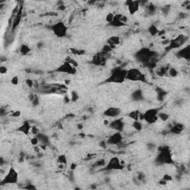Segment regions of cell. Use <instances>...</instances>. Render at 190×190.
<instances>
[{
	"label": "cell",
	"mask_w": 190,
	"mask_h": 190,
	"mask_svg": "<svg viewBox=\"0 0 190 190\" xmlns=\"http://www.w3.org/2000/svg\"><path fill=\"white\" fill-rule=\"evenodd\" d=\"M127 70L122 68H116L111 72L109 77L106 80V83L121 84L126 80Z\"/></svg>",
	"instance_id": "1"
},
{
	"label": "cell",
	"mask_w": 190,
	"mask_h": 190,
	"mask_svg": "<svg viewBox=\"0 0 190 190\" xmlns=\"http://www.w3.org/2000/svg\"><path fill=\"white\" fill-rule=\"evenodd\" d=\"M161 111V108H150L144 113L140 114V120H144L146 123L153 125L158 120V114Z\"/></svg>",
	"instance_id": "2"
},
{
	"label": "cell",
	"mask_w": 190,
	"mask_h": 190,
	"mask_svg": "<svg viewBox=\"0 0 190 190\" xmlns=\"http://www.w3.org/2000/svg\"><path fill=\"white\" fill-rule=\"evenodd\" d=\"M51 31L53 34L57 38H64L67 36L68 31V28L64 22L59 21L51 25Z\"/></svg>",
	"instance_id": "3"
},
{
	"label": "cell",
	"mask_w": 190,
	"mask_h": 190,
	"mask_svg": "<svg viewBox=\"0 0 190 190\" xmlns=\"http://www.w3.org/2000/svg\"><path fill=\"white\" fill-rule=\"evenodd\" d=\"M19 181V173L13 166H11L5 174V177L2 178L0 183L1 185H12L16 184Z\"/></svg>",
	"instance_id": "4"
},
{
	"label": "cell",
	"mask_w": 190,
	"mask_h": 190,
	"mask_svg": "<svg viewBox=\"0 0 190 190\" xmlns=\"http://www.w3.org/2000/svg\"><path fill=\"white\" fill-rule=\"evenodd\" d=\"M126 80L132 82H141L145 83L146 77L144 74L140 69L136 68H130L127 70V74H126Z\"/></svg>",
	"instance_id": "5"
},
{
	"label": "cell",
	"mask_w": 190,
	"mask_h": 190,
	"mask_svg": "<svg viewBox=\"0 0 190 190\" xmlns=\"http://www.w3.org/2000/svg\"><path fill=\"white\" fill-rule=\"evenodd\" d=\"M124 169V165L118 157H112L104 166L105 171H120Z\"/></svg>",
	"instance_id": "6"
},
{
	"label": "cell",
	"mask_w": 190,
	"mask_h": 190,
	"mask_svg": "<svg viewBox=\"0 0 190 190\" xmlns=\"http://www.w3.org/2000/svg\"><path fill=\"white\" fill-rule=\"evenodd\" d=\"M154 53L149 49H141L135 54V57L138 61L144 63H149L151 59H152Z\"/></svg>",
	"instance_id": "7"
},
{
	"label": "cell",
	"mask_w": 190,
	"mask_h": 190,
	"mask_svg": "<svg viewBox=\"0 0 190 190\" xmlns=\"http://www.w3.org/2000/svg\"><path fill=\"white\" fill-rule=\"evenodd\" d=\"M54 71L62 73V74H69V75H74L77 74V68L69 61H65L56 68Z\"/></svg>",
	"instance_id": "8"
},
{
	"label": "cell",
	"mask_w": 190,
	"mask_h": 190,
	"mask_svg": "<svg viewBox=\"0 0 190 190\" xmlns=\"http://www.w3.org/2000/svg\"><path fill=\"white\" fill-rule=\"evenodd\" d=\"M157 162L160 164H171L173 162L172 154L168 149H161L160 152L157 157Z\"/></svg>",
	"instance_id": "9"
},
{
	"label": "cell",
	"mask_w": 190,
	"mask_h": 190,
	"mask_svg": "<svg viewBox=\"0 0 190 190\" xmlns=\"http://www.w3.org/2000/svg\"><path fill=\"white\" fill-rule=\"evenodd\" d=\"M123 140V137L122 133L120 131H115L114 134H112L108 137L106 143L108 145L116 146L122 143Z\"/></svg>",
	"instance_id": "10"
},
{
	"label": "cell",
	"mask_w": 190,
	"mask_h": 190,
	"mask_svg": "<svg viewBox=\"0 0 190 190\" xmlns=\"http://www.w3.org/2000/svg\"><path fill=\"white\" fill-rule=\"evenodd\" d=\"M108 127L112 130H115V131L122 132L125 129V122L122 118L115 119L111 123H109Z\"/></svg>",
	"instance_id": "11"
},
{
	"label": "cell",
	"mask_w": 190,
	"mask_h": 190,
	"mask_svg": "<svg viewBox=\"0 0 190 190\" xmlns=\"http://www.w3.org/2000/svg\"><path fill=\"white\" fill-rule=\"evenodd\" d=\"M127 5L128 11H129L130 15H135L136 13H137L140 9V5L139 1H131L129 0L125 2Z\"/></svg>",
	"instance_id": "12"
},
{
	"label": "cell",
	"mask_w": 190,
	"mask_h": 190,
	"mask_svg": "<svg viewBox=\"0 0 190 190\" xmlns=\"http://www.w3.org/2000/svg\"><path fill=\"white\" fill-rule=\"evenodd\" d=\"M31 127H32V125H31L28 120H25L20 126L17 127L16 131L22 133V135H25V136H28L31 134Z\"/></svg>",
	"instance_id": "13"
},
{
	"label": "cell",
	"mask_w": 190,
	"mask_h": 190,
	"mask_svg": "<svg viewBox=\"0 0 190 190\" xmlns=\"http://www.w3.org/2000/svg\"><path fill=\"white\" fill-rule=\"evenodd\" d=\"M121 114V109L117 107H109L105 110L103 115L106 117L109 118H117Z\"/></svg>",
	"instance_id": "14"
},
{
	"label": "cell",
	"mask_w": 190,
	"mask_h": 190,
	"mask_svg": "<svg viewBox=\"0 0 190 190\" xmlns=\"http://www.w3.org/2000/svg\"><path fill=\"white\" fill-rule=\"evenodd\" d=\"M123 14H121V13H115L113 21L109 24L110 26L114 28H121L126 25L123 22Z\"/></svg>",
	"instance_id": "15"
},
{
	"label": "cell",
	"mask_w": 190,
	"mask_h": 190,
	"mask_svg": "<svg viewBox=\"0 0 190 190\" xmlns=\"http://www.w3.org/2000/svg\"><path fill=\"white\" fill-rule=\"evenodd\" d=\"M184 42V36L183 35H181V36H179L175 40H172L169 42V48L170 49H178V48H179L183 45Z\"/></svg>",
	"instance_id": "16"
},
{
	"label": "cell",
	"mask_w": 190,
	"mask_h": 190,
	"mask_svg": "<svg viewBox=\"0 0 190 190\" xmlns=\"http://www.w3.org/2000/svg\"><path fill=\"white\" fill-rule=\"evenodd\" d=\"M178 57L182 58V59H186L187 60L189 59L190 57V50H189V46H187L183 48V49H181V50L177 53Z\"/></svg>",
	"instance_id": "17"
},
{
	"label": "cell",
	"mask_w": 190,
	"mask_h": 190,
	"mask_svg": "<svg viewBox=\"0 0 190 190\" xmlns=\"http://www.w3.org/2000/svg\"><path fill=\"white\" fill-rule=\"evenodd\" d=\"M183 129H184V126L182 124H176L175 126H172L170 129V132L172 134H174V135H181L182 131H183Z\"/></svg>",
	"instance_id": "18"
},
{
	"label": "cell",
	"mask_w": 190,
	"mask_h": 190,
	"mask_svg": "<svg viewBox=\"0 0 190 190\" xmlns=\"http://www.w3.org/2000/svg\"><path fill=\"white\" fill-rule=\"evenodd\" d=\"M120 42V39L119 36H111V38L108 39V44L112 48V49H115V47L117 45H119Z\"/></svg>",
	"instance_id": "19"
},
{
	"label": "cell",
	"mask_w": 190,
	"mask_h": 190,
	"mask_svg": "<svg viewBox=\"0 0 190 190\" xmlns=\"http://www.w3.org/2000/svg\"><path fill=\"white\" fill-rule=\"evenodd\" d=\"M131 97H132L133 100L135 101L141 100L142 99L144 98V96H143V92L140 89L136 90V91H135V92L132 93V94H131Z\"/></svg>",
	"instance_id": "20"
},
{
	"label": "cell",
	"mask_w": 190,
	"mask_h": 190,
	"mask_svg": "<svg viewBox=\"0 0 190 190\" xmlns=\"http://www.w3.org/2000/svg\"><path fill=\"white\" fill-rule=\"evenodd\" d=\"M140 112L138 110H134L131 111V112H129L128 117L129 118H131V120H140Z\"/></svg>",
	"instance_id": "21"
},
{
	"label": "cell",
	"mask_w": 190,
	"mask_h": 190,
	"mask_svg": "<svg viewBox=\"0 0 190 190\" xmlns=\"http://www.w3.org/2000/svg\"><path fill=\"white\" fill-rule=\"evenodd\" d=\"M31 51V49L26 44L22 45L20 48V52L22 55H28Z\"/></svg>",
	"instance_id": "22"
},
{
	"label": "cell",
	"mask_w": 190,
	"mask_h": 190,
	"mask_svg": "<svg viewBox=\"0 0 190 190\" xmlns=\"http://www.w3.org/2000/svg\"><path fill=\"white\" fill-rule=\"evenodd\" d=\"M148 31H149L151 36H155V35H157V34L159 33V30H158V27H157L154 24H152V25L149 26V28H148Z\"/></svg>",
	"instance_id": "23"
},
{
	"label": "cell",
	"mask_w": 190,
	"mask_h": 190,
	"mask_svg": "<svg viewBox=\"0 0 190 190\" xmlns=\"http://www.w3.org/2000/svg\"><path fill=\"white\" fill-rule=\"evenodd\" d=\"M132 126L135 130H136V131H142V129H143V128H144V126H143V124H142V123L140 120H135V121H133Z\"/></svg>",
	"instance_id": "24"
},
{
	"label": "cell",
	"mask_w": 190,
	"mask_h": 190,
	"mask_svg": "<svg viewBox=\"0 0 190 190\" xmlns=\"http://www.w3.org/2000/svg\"><path fill=\"white\" fill-rule=\"evenodd\" d=\"M169 115L166 112H163V111H160L158 114V120H162L163 122H166L167 120H169Z\"/></svg>",
	"instance_id": "25"
},
{
	"label": "cell",
	"mask_w": 190,
	"mask_h": 190,
	"mask_svg": "<svg viewBox=\"0 0 190 190\" xmlns=\"http://www.w3.org/2000/svg\"><path fill=\"white\" fill-rule=\"evenodd\" d=\"M57 161L59 163H62V164H64V165H66L67 164V158L65 156V154H59L57 158Z\"/></svg>",
	"instance_id": "26"
},
{
	"label": "cell",
	"mask_w": 190,
	"mask_h": 190,
	"mask_svg": "<svg viewBox=\"0 0 190 190\" xmlns=\"http://www.w3.org/2000/svg\"><path fill=\"white\" fill-rule=\"evenodd\" d=\"M113 51V49L111 48V46H110L108 44H107V45H105L104 46L102 47V52L104 53V54H109L111 51Z\"/></svg>",
	"instance_id": "27"
},
{
	"label": "cell",
	"mask_w": 190,
	"mask_h": 190,
	"mask_svg": "<svg viewBox=\"0 0 190 190\" xmlns=\"http://www.w3.org/2000/svg\"><path fill=\"white\" fill-rule=\"evenodd\" d=\"M115 13H111V12L107 13V15H106V21L108 23V25L111 23V22L113 21L114 17H115Z\"/></svg>",
	"instance_id": "28"
},
{
	"label": "cell",
	"mask_w": 190,
	"mask_h": 190,
	"mask_svg": "<svg viewBox=\"0 0 190 190\" xmlns=\"http://www.w3.org/2000/svg\"><path fill=\"white\" fill-rule=\"evenodd\" d=\"M30 143L32 146H38V144L40 143V140L36 136H33L32 137L30 138Z\"/></svg>",
	"instance_id": "29"
},
{
	"label": "cell",
	"mask_w": 190,
	"mask_h": 190,
	"mask_svg": "<svg viewBox=\"0 0 190 190\" xmlns=\"http://www.w3.org/2000/svg\"><path fill=\"white\" fill-rule=\"evenodd\" d=\"M21 111H20V110H16V111H11V114H10V116H11V117H13V118H18V117H20L21 116Z\"/></svg>",
	"instance_id": "30"
},
{
	"label": "cell",
	"mask_w": 190,
	"mask_h": 190,
	"mask_svg": "<svg viewBox=\"0 0 190 190\" xmlns=\"http://www.w3.org/2000/svg\"><path fill=\"white\" fill-rule=\"evenodd\" d=\"M78 99H79L78 94L76 92H74V91L71 92V100L72 102H75Z\"/></svg>",
	"instance_id": "31"
},
{
	"label": "cell",
	"mask_w": 190,
	"mask_h": 190,
	"mask_svg": "<svg viewBox=\"0 0 190 190\" xmlns=\"http://www.w3.org/2000/svg\"><path fill=\"white\" fill-rule=\"evenodd\" d=\"M169 74L172 77H176L178 76V72L175 68H171L169 70Z\"/></svg>",
	"instance_id": "32"
},
{
	"label": "cell",
	"mask_w": 190,
	"mask_h": 190,
	"mask_svg": "<svg viewBox=\"0 0 190 190\" xmlns=\"http://www.w3.org/2000/svg\"><path fill=\"white\" fill-rule=\"evenodd\" d=\"M31 133L34 135V136H36V135H37L39 133H40V129H39V128H38L36 126H32V127H31Z\"/></svg>",
	"instance_id": "33"
},
{
	"label": "cell",
	"mask_w": 190,
	"mask_h": 190,
	"mask_svg": "<svg viewBox=\"0 0 190 190\" xmlns=\"http://www.w3.org/2000/svg\"><path fill=\"white\" fill-rule=\"evenodd\" d=\"M11 84L13 85V86H17L20 83V79H19L18 76H14L13 77L11 80Z\"/></svg>",
	"instance_id": "34"
},
{
	"label": "cell",
	"mask_w": 190,
	"mask_h": 190,
	"mask_svg": "<svg viewBox=\"0 0 190 190\" xmlns=\"http://www.w3.org/2000/svg\"><path fill=\"white\" fill-rule=\"evenodd\" d=\"M7 71H8V69H7V67L5 66V65H1L0 66V74H2V75L7 74Z\"/></svg>",
	"instance_id": "35"
},
{
	"label": "cell",
	"mask_w": 190,
	"mask_h": 190,
	"mask_svg": "<svg viewBox=\"0 0 190 190\" xmlns=\"http://www.w3.org/2000/svg\"><path fill=\"white\" fill-rule=\"evenodd\" d=\"M25 84H26V86H27L28 88H33V86H34V81L31 79L26 80H25Z\"/></svg>",
	"instance_id": "36"
},
{
	"label": "cell",
	"mask_w": 190,
	"mask_h": 190,
	"mask_svg": "<svg viewBox=\"0 0 190 190\" xmlns=\"http://www.w3.org/2000/svg\"><path fill=\"white\" fill-rule=\"evenodd\" d=\"M162 180L165 181L166 182H169V181H172V177L170 175H169V174L164 175H163V178H162Z\"/></svg>",
	"instance_id": "37"
},
{
	"label": "cell",
	"mask_w": 190,
	"mask_h": 190,
	"mask_svg": "<svg viewBox=\"0 0 190 190\" xmlns=\"http://www.w3.org/2000/svg\"><path fill=\"white\" fill-rule=\"evenodd\" d=\"M107 143H106V141H102L100 142V146L101 147L103 148V149H106V147H107Z\"/></svg>",
	"instance_id": "38"
},
{
	"label": "cell",
	"mask_w": 190,
	"mask_h": 190,
	"mask_svg": "<svg viewBox=\"0 0 190 190\" xmlns=\"http://www.w3.org/2000/svg\"><path fill=\"white\" fill-rule=\"evenodd\" d=\"M77 165L76 164V163H72L71 164V170H74V169L77 168Z\"/></svg>",
	"instance_id": "39"
},
{
	"label": "cell",
	"mask_w": 190,
	"mask_h": 190,
	"mask_svg": "<svg viewBox=\"0 0 190 190\" xmlns=\"http://www.w3.org/2000/svg\"><path fill=\"white\" fill-rule=\"evenodd\" d=\"M77 129H79V130H82V129H83V125H82V124H78V125H77Z\"/></svg>",
	"instance_id": "40"
},
{
	"label": "cell",
	"mask_w": 190,
	"mask_h": 190,
	"mask_svg": "<svg viewBox=\"0 0 190 190\" xmlns=\"http://www.w3.org/2000/svg\"><path fill=\"white\" fill-rule=\"evenodd\" d=\"M25 189H36V187H31V186H30V184H29L28 187H25Z\"/></svg>",
	"instance_id": "41"
}]
</instances>
